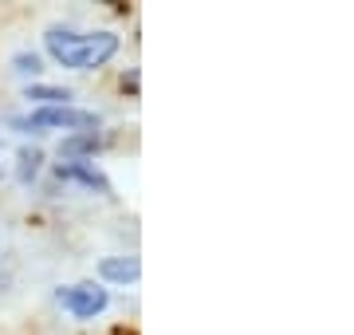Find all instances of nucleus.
I'll use <instances>...</instances> for the list:
<instances>
[{
    "mask_svg": "<svg viewBox=\"0 0 354 335\" xmlns=\"http://www.w3.org/2000/svg\"><path fill=\"white\" fill-rule=\"evenodd\" d=\"M39 170H44V150L39 146H20V154H16V181L32 185Z\"/></svg>",
    "mask_w": 354,
    "mask_h": 335,
    "instance_id": "8",
    "label": "nucleus"
},
{
    "mask_svg": "<svg viewBox=\"0 0 354 335\" xmlns=\"http://www.w3.org/2000/svg\"><path fill=\"white\" fill-rule=\"evenodd\" d=\"M12 71H20V75H39V71H44V55L39 52H16Z\"/></svg>",
    "mask_w": 354,
    "mask_h": 335,
    "instance_id": "9",
    "label": "nucleus"
},
{
    "mask_svg": "<svg viewBox=\"0 0 354 335\" xmlns=\"http://www.w3.org/2000/svg\"><path fill=\"white\" fill-rule=\"evenodd\" d=\"M8 127L20 130V134H48V130H64V134H87V130H99L102 118L87 107H36L32 115H16L8 118Z\"/></svg>",
    "mask_w": 354,
    "mask_h": 335,
    "instance_id": "2",
    "label": "nucleus"
},
{
    "mask_svg": "<svg viewBox=\"0 0 354 335\" xmlns=\"http://www.w3.org/2000/svg\"><path fill=\"white\" fill-rule=\"evenodd\" d=\"M55 178L75 181V185H83L91 194H102V197L111 194V178H106L95 162H55Z\"/></svg>",
    "mask_w": 354,
    "mask_h": 335,
    "instance_id": "4",
    "label": "nucleus"
},
{
    "mask_svg": "<svg viewBox=\"0 0 354 335\" xmlns=\"http://www.w3.org/2000/svg\"><path fill=\"white\" fill-rule=\"evenodd\" d=\"M55 304L75 323H91L111 308V292L102 284H67V288H55Z\"/></svg>",
    "mask_w": 354,
    "mask_h": 335,
    "instance_id": "3",
    "label": "nucleus"
},
{
    "mask_svg": "<svg viewBox=\"0 0 354 335\" xmlns=\"http://www.w3.org/2000/svg\"><path fill=\"white\" fill-rule=\"evenodd\" d=\"M24 99H36L39 107H67L75 95H71L67 87H59V83H28Z\"/></svg>",
    "mask_w": 354,
    "mask_h": 335,
    "instance_id": "7",
    "label": "nucleus"
},
{
    "mask_svg": "<svg viewBox=\"0 0 354 335\" xmlns=\"http://www.w3.org/2000/svg\"><path fill=\"white\" fill-rule=\"evenodd\" d=\"M142 276L138 257H102L99 260V280L102 284H134Z\"/></svg>",
    "mask_w": 354,
    "mask_h": 335,
    "instance_id": "6",
    "label": "nucleus"
},
{
    "mask_svg": "<svg viewBox=\"0 0 354 335\" xmlns=\"http://www.w3.org/2000/svg\"><path fill=\"white\" fill-rule=\"evenodd\" d=\"M44 48L59 67H71V71H95V67L111 64L118 55V36L111 28H99V32H75L67 24H51L44 32Z\"/></svg>",
    "mask_w": 354,
    "mask_h": 335,
    "instance_id": "1",
    "label": "nucleus"
},
{
    "mask_svg": "<svg viewBox=\"0 0 354 335\" xmlns=\"http://www.w3.org/2000/svg\"><path fill=\"white\" fill-rule=\"evenodd\" d=\"M102 150V134L87 130V134H64L59 138V162H91Z\"/></svg>",
    "mask_w": 354,
    "mask_h": 335,
    "instance_id": "5",
    "label": "nucleus"
}]
</instances>
